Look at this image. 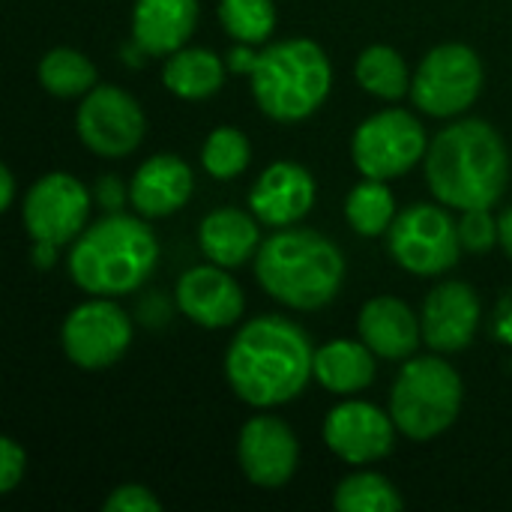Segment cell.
Wrapping results in <instances>:
<instances>
[{"mask_svg":"<svg viewBox=\"0 0 512 512\" xmlns=\"http://www.w3.org/2000/svg\"><path fill=\"white\" fill-rule=\"evenodd\" d=\"M225 378L249 408L270 411L288 405L315 378L312 339L282 315H258L234 333L225 351Z\"/></svg>","mask_w":512,"mask_h":512,"instance_id":"1","label":"cell"},{"mask_svg":"<svg viewBox=\"0 0 512 512\" xmlns=\"http://www.w3.org/2000/svg\"><path fill=\"white\" fill-rule=\"evenodd\" d=\"M459 240L465 252L474 255L492 252L495 246H501L498 216H492V210H465L459 219Z\"/></svg>","mask_w":512,"mask_h":512,"instance_id":"30","label":"cell"},{"mask_svg":"<svg viewBox=\"0 0 512 512\" xmlns=\"http://www.w3.org/2000/svg\"><path fill=\"white\" fill-rule=\"evenodd\" d=\"M252 162V144L237 126H216L201 147V168L213 180H234Z\"/></svg>","mask_w":512,"mask_h":512,"instance_id":"29","label":"cell"},{"mask_svg":"<svg viewBox=\"0 0 512 512\" xmlns=\"http://www.w3.org/2000/svg\"><path fill=\"white\" fill-rule=\"evenodd\" d=\"M423 165L435 201L459 213L492 210L510 183V150L501 132L480 117L444 126L432 138Z\"/></svg>","mask_w":512,"mask_h":512,"instance_id":"2","label":"cell"},{"mask_svg":"<svg viewBox=\"0 0 512 512\" xmlns=\"http://www.w3.org/2000/svg\"><path fill=\"white\" fill-rule=\"evenodd\" d=\"M396 216H399L396 195L387 186V180L363 177L345 198V219H348L351 231L360 234V237L387 234Z\"/></svg>","mask_w":512,"mask_h":512,"instance_id":"26","label":"cell"},{"mask_svg":"<svg viewBox=\"0 0 512 512\" xmlns=\"http://www.w3.org/2000/svg\"><path fill=\"white\" fill-rule=\"evenodd\" d=\"M93 192L66 171L42 174L24 195L21 222L33 243L69 246L90 225Z\"/></svg>","mask_w":512,"mask_h":512,"instance_id":"11","label":"cell"},{"mask_svg":"<svg viewBox=\"0 0 512 512\" xmlns=\"http://www.w3.org/2000/svg\"><path fill=\"white\" fill-rule=\"evenodd\" d=\"M261 243H264L261 222L252 210L246 213L240 207H219V210H210L198 225L201 255L210 264H219L228 270L246 261H255Z\"/></svg>","mask_w":512,"mask_h":512,"instance_id":"21","label":"cell"},{"mask_svg":"<svg viewBox=\"0 0 512 512\" xmlns=\"http://www.w3.org/2000/svg\"><path fill=\"white\" fill-rule=\"evenodd\" d=\"M498 228H501V246H504V252L512 258V207H507L498 216Z\"/></svg>","mask_w":512,"mask_h":512,"instance_id":"35","label":"cell"},{"mask_svg":"<svg viewBox=\"0 0 512 512\" xmlns=\"http://www.w3.org/2000/svg\"><path fill=\"white\" fill-rule=\"evenodd\" d=\"M246 75L258 111L276 123L309 120L333 90V63L327 51L306 36L264 45L255 51Z\"/></svg>","mask_w":512,"mask_h":512,"instance_id":"5","label":"cell"},{"mask_svg":"<svg viewBox=\"0 0 512 512\" xmlns=\"http://www.w3.org/2000/svg\"><path fill=\"white\" fill-rule=\"evenodd\" d=\"M354 78L369 96L399 102L402 96L411 93L414 72H408L405 57L393 45H369L366 51H360L354 63Z\"/></svg>","mask_w":512,"mask_h":512,"instance_id":"24","label":"cell"},{"mask_svg":"<svg viewBox=\"0 0 512 512\" xmlns=\"http://www.w3.org/2000/svg\"><path fill=\"white\" fill-rule=\"evenodd\" d=\"M378 354L363 339H330L315 348V381L333 396H357L372 387Z\"/></svg>","mask_w":512,"mask_h":512,"instance_id":"22","label":"cell"},{"mask_svg":"<svg viewBox=\"0 0 512 512\" xmlns=\"http://www.w3.org/2000/svg\"><path fill=\"white\" fill-rule=\"evenodd\" d=\"M132 321L111 297L78 303L60 327V348L66 360L84 372H102L120 363L132 345Z\"/></svg>","mask_w":512,"mask_h":512,"instance_id":"10","label":"cell"},{"mask_svg":"<svg viewBox=\"0 0 512 512\" xmlns=\"http://www.w3.org/2000/svg\"><path fill=\"white\" fill-rule=\"evenodd\" d=\"M159 264V237L144 216L108 213L87 225L66 258L69 279L90 297L138 291Z\"/></svg>","mask_w":512,"mask_h":512,"instance_id":"4","label":"cell"},{"mask_svg":"<svg viewBox=\"0 0 512 512\" xmlns=\"http://www.w3.org/2000/svg\"><path fill=\"white\" fill-rule=\"evenodd\" d=\"M357 333L381 360H408L423 342L420 315H414L405 300L390 294L363 303L357 315Z\"/></svg>","mask_w":512,"mask_h":512,"instance_id":"19","label":"cell"},{"mask_svg":"<svg viewBox=\"0 0 512 512\" xmlns=\"http://www.w3.org/2000/svg\"><path fill=\"white\" fill-rule=\"evenodd\" d=\"M426 126L405 108H384L366 117L351 138V159L363 177L396 180L420 165L429 153Z\"/></svg>","mask_w":512,"mask_h":512,"instance_id":"9","label":"cell"},{"mask_svg":"<svg viewBox=\"0 0 512 512\" xmlns=\"http://www.w3.org/2000/svg\"><path fill=\"white\" fill-rule=\"evenodd\" d=\"M36 78L45 93L57 99H75V96H87L96 87V66L84 51L60 45L42 54L36 66Z\"/></svg>","mask_w":512,"mask_h":512,"instance_id":"25","label":"cell"},{"mask_svg":"<svg viewBox=\"0 0 512 512\" xmlns=\"http://www.w3.org/2000/svg\"><path fill=\"white\" fill-rule=\"evenodd\" d=\"M198 0H135L132 39L150 57H171L186 48L198 24Z\"/></svg>","mask_w":512,"mask_h":512,"instance_id":"20","label":"cell"},{"mask_svg":"<svg viewBox=\"0 0 512 512\" xmlns=\"http://www.w3.org/2000/svg\"><path fill=\"white\" fill-rule=\"evenodd\" d=\"M177 309L204 330H225L243 318L246 297L240 282L219 264L189 267L174 288Z\"/></svg>","mask_w":512,"mask_h":512,"instance_id":"16","label":"cell"},{"mask_svg":"<svg viewBox=\"0 0 512 512\" xmlns=\"http://www.w3.org/2000/svg\"><path fill=\"white\" fill-rule=\"evenodd\" d=\"M333 507L339 512H399L405 507V498L384 474L354 471L336 486Z\"/></svg>","mask_w":512,"mask_h":512,"instance_id":"27","label":"cell"},{"mask_svg":"<svg viewBox=\"0 0 512 512\" xmlns=\"http://www.w3.org/2000/svg\"><path fill=\"white\" fill-rule=\"evenodd\" d=\"M195 192V174L177 153H156L135 168L129 183V201L144 219L174 216L189 204Z\"/></svg>","mask_w":512,"mask_h":512,"instance_id":"18","label":"cell"},{"mask_svg":"<svg viewBox=\"0 0 512 512\" xmlns=\"http://www.w3.org/2000/svg\"><path fill=\"white\" fill-rule=\"evenodd\" d=\"M0 186H3V192H0V210H9L12 201H15V174L6 165L0 168Z\"/></svg>","mask_w":512,"mask_h":512,"instance_id":"34","label":"cell"},{"mask_svg":"<svg viewBox=\"0 0 512 512\" xmlns=\"http://www.w3.org/2000/svg\"><path fill=\"white\" fill-rule=\"evenodd\" d=\"M93 198L108 210V213H117L120 207H123V198H126V189H123V183L114 177V174H105L99 183H96V189H93Z\"/></svg>","mask_w":512,"mask_h":512,"instance_id":"33","label":"cell"},{"mask_svg":"<svg viewBox=\"0 0 512 512\" xmlns=\"http://www.w3.org/2000/svg\"><path fill=\"white\" fill-rule=\"evenodd\" d=\"M486 69L480 54L465 42L435 45L411 78V102L438 120L465 114L483 93Z\"/></svg>","mask_w":512,"mask_h":512,"instance_id":"7","label":"cell"},{"mask_svg":"<svg viewBox=\"0 0 512 512\" xmlns=\"http://www.w3.org/2000/svg\"><path fill=\"white\" fill-rule=\"evenodd\" d=\"M75 129L81 144L102 159H123L135 153L147 135V117L141 102L114 84H96L75 111Z\"/></svg>","mask_w":512,"mask_h":512,"instance_id":"12","label":"cell"},{"mask_svg":"<svg viewBox=\"0 0 512 512\" xmlns=\"http://www.w3.org/2000/svg\"><path fill=\"white\" fill-rule=\"evenodd\" d=\"M225 72H228V63L210 51V48H180L174 51L165 66H162V84L168 93H174L177 99H186V102H201V99H210L222 90L225 84Z\"/></svg>","mask_w":512,"mask_h":512,"instance_id":"23","label":"cell"},{"mask_svg":"<svg viewBox=\"0 0 512 512\" xmlns=\"http://www.w3.org/2000/svg\"><path fill=\"white\" fill-rule=\"evenodd\" d=\"M465 384L444 354L408 357L390 390V414L396 429L417 444L444 435L462 414Z\"/></svg>","mask_w":512,"mask_h":512,"instance_id":"6","label":"cell"},{"mask_svg":"<svg viewBox=\"0 0 512 512\" xmlns=\"http://www.w3.org/2000/svg\"><path fill=\"white\" fill-rule=\"evenodd\" d=\"M219 21L234 42L267 45L276 30L273 0H219Z\"/></svg>","mask_w":512,"mask_h":512,"instance_id":"28","label":"cell"},{"mask_svg":"<svg viewBox=\"0 0 512 512\" xmlns=\"http://www.w3.org/2000/svg\"><path fill=\"white\" fill-rule=\"evenodd\" d=\"M318 198V186L309 168L291 159H279L261 171L249 189V210L267 228L300 225Z\"/></svg>","mask_w":512,"mask_h":512,"instance_id":"17","label":"cell"},{"mask_svg":"<svg viewBox=\"0 0 512 512\" xmlns=\"http://www.w3.org/2000/svg\"><path fill=\"white\" fill-rule=\"evenodd\" d=\"M387 246L393 261L420 279L450 273L465 252L459 240V222L441 201L411 204L402 210L387 231Z\"/></svg>","mask_w":512,"mask_h":512,"instance_id":"8","label":"cell"},{"mask_svg":"<svg viewBox=\"0 0 512 512\" xmlns=\"http://www.w3.org/2000/svg\"><path fill=\"white\" fill-rule=\"evenodd\" d=\"M324 444L345 465H375L396 447V420L375 402L348 396L324 417Z\"/></svg>","mask_w":512,"mask_h":512,"instance_id":"13","label":"cell"},{"mask_svg":"<svg viewBox=\"0 0 512 512\" xmlns=\"http://www.w3.org/2000/svg\"><path fill=\"white\" fill-rule=\"evenodd\" d=\"M105 512H159L162 501L141 483H123L111 489V495L102 504Z\"/></svg>","mask_w":512,"mask_h":512,"instance_id":"31","label":"cell"},{"mask_svg":"<svg viewBox=\"0 0 512 512\" xmlns=\"http://www.w3.org/2000/svg\"><path fill=\"white\" fill-rule=\"evenodd\" d=\"M237 462L252 486L282 489L300 468V441L282 417L258 414L237 435Z\"/></svg>","mask_w":512,"mask_h":512,"instance_id":"14","label":"cell"},{"mask_svg":"<svg viewBox=\"0 0 512 512\" xmlns=\"http://www.w3.org/2000/svg\"><path fill=\"white\" fill-rule=\"evenodd\" d=\"M480 318L483 306L474 285L447 279L435 285L423 300V345H429L435 354H459L477 339Z\"/></svg>","mask_w":512,"mask_h":512,"instance_id":"15","label":"cell"},{"mask_svg":"<svg viewBox=\"0 0 512 512\" xmlns=\"http://www.w3.org/2000/svg\"><path fill=\"white\" fill-rule=\"evenodd\" d=\"M27 474V453L15 438L0 441V492L9 495L18 489V483Z\"/></svg>","mask_w":512,"mask_h":512,"instance_id":"32","label":"cell"},{"mask_svg":"<svg viewBox=\"0 0 512 512\" xmlns=\"http://www.w3.org/2000/svg\"><path fill=\"white\" fill-rule=\"evenodd\" d=\"M348 264L342 249L321 231L273 228L255 255V279L267 297L294 309L318 312L342 291Z\"/></svg>","mask_w":512,"mask_h":512,"instance_id":"3","label":"cell"}]
</instances>
